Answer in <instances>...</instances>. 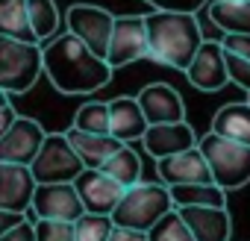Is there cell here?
Segmentation results:
<instances>
[{
	"label": "cell",
	"instance_id": "cell-29",
	"mask_svg": "<svg viewBox=\"0 0 250 241\" xmlns=\"http://www.w3.org/2000/svg\"><path fill=\"white\" fill-rule=\"evenodd\" d=\"M36 232H39V241H77V229L71 221L36 218Z\"/></svg>",
	"mask_w": 250,
	"mask_h": 241
},
{
	"label": "cell",
	"instance_id": "cell-26",
	"mask_svg": "<svg viewBox=\"0 0 250 241\" xmlns=\"http://www.w3.org/2000/svg\"><path fill=\"white\" fill-rule=\"evenodd\" d=\"M30 24H33L36 39L42 44L56 39V30H59L62 18H59V9H56L53 0H30Z\"/></svg>",
	"mask_w": 250,
	"mask_h": 241
},
{
	"label": "cell",
	"instance_id": "cell-22",
	"mask_svg": "<svg viewBox=\"0 0 250 241\" xmlns=\"http://www.w3.org/2000/svg\"><path fill=\"white\" fill-rule=\"evenodd\" d=\"M0 36L18 41H39L30 24V0H0Z\"/></svg>",
	"mask_w": 250,
	"mask_h": 241
},
{
	"label": "cell",
	"instance_id": "cell-13",
	"mask_svg": "<svg viewBox=\"0 0 250 241\" xmlns=\"http://www.w3.org/2000/svg\"><path fill=\"white\" fill-rule=\"evenodd\" d=\"M186 77L197 91H221L227 82H232L224 44L221 41H203V47L197 50V56L188 65Z\"/></svg>",
	"mask_w": 250,
	"mask_h": 241
},
{
	"label": "cell",
	"instance_id": "cell-20",
	"mask_svg": "<svg viewBox=\"0 0 250 241\" xmlns=\"http://www.w3.org/2000/svg\"><path fill=\"white\" fill-rule=\"evenodd\" d=\"M209 21L224 36H250V0H212Z\"/></svg>",
	"mask_w": 250,
	"mask_h": 241
},
{
	"label": "cell",
	"instance_id": "cell-21",
	"mask_svg": "<svg viewBox=\"0 0 250 241\" xmlns=\"http://www.w3.org/2000/svg\"><path fill=\"white\" fill-rule=\"evenodd\" d=\"M212 133L238 144H250V100L221 106L212 118Z\"/></svg>",
	"mask_w": 250,
	"mask_h": 241
},
{
	"label": "cell",
	"instance_id": "cell-34",
	"mask_svg": "<svg viewBox=\"0 0 250 241\" xmlns=\"http://www.w3.org/2000/svg\"><path fill=\"white\" fill-rule=\"evenodd\" d=\"M18 118H21V115L12 109V94H3V100H0V136L9 133V130L15 127Z\"/></svg>",
	"mask_w": 250,
	"mask_h": 241
},
{
	"label": "cell",
	"instance_id": "cell-17",
	"mask_svg": "<svg viewBox=\"0 0 250 241\" xmlns=\"http://www.w3.org/2000/svg\"><path fill=\"white\" fill-rule=\"evenodd\" d=\"M180 215L197 241H229L232 235L229 212L221 206H180Z\"/></svg>",
	"mask_w": 250,
	"mask_h": 241
},
{
	"label": "cell",
	"instance_id": "cell-23",
	"mask_svg": "<svg viewBox=\"0 0 250 241\" xmlns=\"http://www.w3.org/2000/svg\"><path fill=\"white\" fill-rule=\"evenodd\" d=\"M100 171H106V174H109L115 182H121L124 188H133V185L142 182V156H139L130 144H124L118 153H112V156L103 162Z\"/></svg>",
	"mask_w": 250,
	"mask_h": 241
},
{
	"label": "cell",
	"instance_id": "cell-11",
	"mask_svg": "<svg viewBox=\"0 0 250 241\" xmlns=\"http://www.w3.org/2000/svg\"><path fill=\"white\" fill-rule=\"evenodd\" d=\"M47 133L42 130L39 120L33 118H18L15 127L9 133L0 136V162H12V165H33L36 156L44 147Z\"/></svg>",
	"mask_w": 250,
	"mask_h": 241
},
{
	"label": "cell",
	"instance_id": "cell-10",
	"mask_svg": "<svg viewBox=\"0 0 250 241\" xmlns=\"http://www.w3.org/2000/svg\"><path fill=\"white\" fill-rule=\"evenodd\" d=\"M33 215L47 221H80L85 215V206L80 200V191L74 182H47L39 185L33 200Z\"/></svg>",
	"mask_w": 250,
	"mask_h": 241
},
{
	"label": "cell",
	"instance_id": "cell-27",
	"mask_svg": "<svg viewBox=\"0 0 250 241\" xmlns=\"http://www.w3.org/2000/svg\"><path fill=\"white\" fill-rule=\"evenodd\" d=\"M74 229H77V241H109L115 232V221L112 215L85 212L80 221H74Z\"/></svg>",
	"mask_w": 250,
	"mask_h": 241
},
{
	"label": "cell",
	"instance_id": "cell-36",
	"mask_svg": "<svg viewBox=\"0 0 250 241\" xmlns=\"http://www.w3.org/2000/svg\"><path fill=\"white\" fill-rule=\"evenodd\" d=\"M27 215L21 212H0V232H6V229H15L18 223H24Z\"/></svg>",
	"mask_w": 250,
	"mask_h": 241
},
{
	"label": "cell",
	"instance_id": "cell-28",
	"mask_svg": "<svg viewBox=\"0 0 250 241\" xmlns=\"http://www.w3.org/2000/svg\"><path fill=\"white\" fill-rule=\"evenodd\" d=\"M147 235H150V241H197L194 232L188 229V223L183 221L180 209H171Z\"/></svg>",
	"mask_w": 250,
	"mask_h": 241
},
{
	"label": "cell",
	"instance_id": "cell-2",
	"mask_svg": "<svg viewBox=\"0 0 250 241\" xmlns=\"http://www.w3.org/2000/svg\"><path fill=\"white\" fill-rule=\"evenodd\" d=\"M147 36H150V59L156 65L188 71L197 50L203 47V33L194 15L183 12H159L153 9L147 15Z\"/></svg>",
	"mask_w": 250,
	"mask_h": 241
},
{
	"label": "cell",
	"instance_id": "cell-1",
	"mask_svg": "<svg viewBox=\"0 0 250 241\" xmlns=\"http://www.w3.org/2000/svg\"><path fill=\"white\" fill-rule=\"evenodd\" d=\"M44 74L62 94H94L109 85L112 65L85 47L77 36L65 33L44 44Z\"/></svg>",
	"mask_w": 250,
	"mask_h": 241
},
{
	"label": "cell",
	"instance_id": "cell-16",
	"mask_svg": "<svg viewBox=\"0 0 250 241\" xmlns=\"http://www.w3.org/2000/svg\"><path fill=\"white\" fill-rule=\"evenodd\" d=\"M145 150L159 162L165 156H177L183 150H191L197 147V136H194V127L188 120H180V124H150L145 139H142Z\"/></svg>",
	"mask_w": 250,
	"mask_h": 241
},
{
	"label": "cell",
	"instance_id": "cell-24",
	"mask_svg": "<svg viewBox=\"0 0 250 241\" xmlns=\"http://www.w3.org/2000/svg\"><path fill=\"white\" fill-rule=\"evenodd\" d=\"M174 203L180 206H221L227 209V191L215 182H188V185H171Z\"/></svg>",
	"mask_w": 250,
	"mask_h": 241
},
{
	"label": "cell",
	"instance_id": "cell-18",
	"mask_svg": "<svg viewBox=\"0 0 250 241\" xmlns=\"http://www.w3.org/2000/svg\"><path fill=\"white\" fill-rule=\"evenodd\" d=\"M109 118H112V130L109 133L124 144L142 141L147 127H150L145 112H142L139 97H115V100H109Z\"/></svg>",
	"mask_w": 250,
	"mask_h": 241
},
{
	"label": "cell",
	"instance_id": "cell-3",
	"mask_svg": "<svg viewBox=\"0 0 250 241\" xmlns=\"http://www.w3.org/2000/svg\"><path fill=\"white\" fill-rule=\"evenodd\" d=\"M171 209H177L171 185H165V182H139V185L124 191L118 209L112 212V221H115V226H130V229L150 232Z\"/></svg>",
	"mask_w": 250,
	"mask_h": 241
},
{
	"label": "cell",
	"instance_id": "cell-4",
	"mask_svg": "<svg viewBox=\"0 0 250 241\" xmlns=\"http://www.w3.org/2000/svg\"><path fill=\"white\" fill-rule=\"evenodd\" d=\"M44 74V44L0 36V91L24 94Z\"/></svg>",
	"mask_w": 250,
	"mask_h": 241
},
{
	"label": "cell",
	"instance_id": "cell-30",
	"mask_svg": "<svg viewBox=\"0 0 250 241\" xmlns=\"http://www.w3.org/2000/svg\"><path fill=\"white\" fill-rule=\"evenodd\" d=\"M159 12H183V15H197L203 6H209V0H145Z\"/></svg>",
	"mask_w": 250,
	"mask_h": 241
},
{
	"label": "cell",
	"instance_id": "cell-37",
	"mask_svg": "<svg viewBox=\"0 0 250 241\" xmlns=\"http://www.w3.org/2000/svg\"><path fill=\"white\" fill-rule=\"evenodd\" d=\"M247 100H250V97H247Z\"/></svg>",
	"mask_w": 250,
	"mask_h": 241
},
{
	"label": "cell",
	"instance_id": "cell-12",
	"mask_svg": "<svg viewBox=\"0 0 250 241\" xmlns=\"http://www.w3.org/2000/svg\"><path fill=\"white\" fill-rule=\"evenodd\" d=\"M77 191H80V200L85 206V212L91 215H112L124 197V188L121 182H115L106 171L100 168H85L77 180H74Z\"/></svg>",
	"mask_w": 250,
	"mask_h": 241
},
{
	"label": "cell",
	"instance_id": "cell-15",
	"mask_svg": "<svg viewBox=\"0 0 250 241\" xmlns=\"http://www.w3.org/2000/svg\"><path fill=\"white\" fill-rule=\"evenodd\" d=\"M156 171H159V180L165 185H188V182H215L212 180V168L197 147L191 150H183L177 156H165L156 162Z\"/></svg>",
	"mask_w": 250,
	"mask_h": 241
},
{
	"label": "cell",
	"instance_id": "cell-8",
	"mask_svg": "<svg viewBox=\"0 0 250 241\" xmlns=\"http://www.w3.org/2000/svg\"><path fill=\"white\" fill-rule=\"evenodd\" d=\"M139 59H150V36H147V15H121L115 21L112 44L106 62L112 71L127 68Z\"/></svg>",
	"mask_w": 250,
	"mask_h": 241
},
{
	"label": "cell",
	"instance_id": "cell-25",
	"mask_svg": "<svg viewBox=\"0 0 250 241\" xmlns=\"http://www.w3.org/2000/svg\"><path fill=\"white\" fill-rule=\"evenodd\" d=\"M71 127H77V130H83V133L112 136V133H109V130H112L109 103H103V100H88V103H83V106L77 109V115H74V124H71Z\"/></svg>",
	"mask_w": 250,
	"mask_h": 241
},
{
	"label": "cell",
	"instance_id": "cell-32",
	"mask_svg": "<svg viewBox=\"0 0 250 241\" xmlns=\"http://www.w3.org/2000/svg\"><path fill=\"white\" fill-rule=\"evenodd\" d=\"M227 62H229V80L250 94V62L235 59V56H227Z\"/></svg>",
	"mask_w": 250,
	"mask_h": 241
},
{
	"label": "cell",
	"instance_id": "cell-31",
	"mask_svg": "<svg viewBox=\"0 0 250 241\" xmlns=\"http://www.w3.org/2000/svg\"><path fill=\"white\" fill-rule=\"evenodd\" d=\"M221 44H224L227 56H235V59L250 62V36H238V33L235 36H224Z\"/></svg>",
	"mask_w": 250,
	"mask_h": 241
},
{
	"label": "cell",
	"instance_id": "cell-6",
	"mask_svg": "<svg viewBox=\"0 0 250 241\" xmlns=\"http://www.w3.org/2000/svg\"><path fill=\"white\" fill-rule=\"evenodd\" d=\"M30 168L39 185H47V182H74L85 171V162L80 159V153L74 150L65 133H47L44 147Z\"/></svg>",
	"mask_w": 250,
	"mask_h": 241
},
{
	"label": "cell",
	"instance_id": "cell-5",
	"mask_svg": "<svg viewBox=\"0 0 250 241\" xmlns=\"http://www.w3.org/2000/svg\"><path fill=\"white\" fill-rule=\"evenodd\" d=\"M200 150L212 168L215 185H221L224 191H235L250 182V144L229 141L209 130L200 139Z\"/></svg>",
	"mask_w": 250,
	"mask_h": 241
},
{
	"label": "cell",
	"instance_id": "cell-35",
	"mask_svg": "<svg viewBox=\"0 0 250 241\" xmlns=\"http://www.w3.org/2000/svg\"><path fill=\"white\" fill-rule=\"evenodd\" d=\"M109 241H150V235L142 229H130V226H115Z\"/></svg>",
	"mask_w": 250,
	"mask_h": 241
},
{
	"label": "cell",
	"instance_id": "cell-19",
	"mask_svg": "<svg viewBox=\"0 0 250 241\" xmlns=\"http://www.w3.org/2000/svg\"><path fill=\"white\" fill-rule=\"evenodd\" d=\"M68 141L74 144V150L80 153V159L85 162V168H103V162L118 153L124 147V141H118L115 136H97V133H83L77 127L65 130Z\"/></svg>",
	"mask_w": 250,
	"mask_h": 241
},
{
	"label": "cell",
	"instance_id": "cell-7",
	"mask_svg": "<svg viewBox=\"0 0 250 241\" xmlns=\"http://www.w3.org/2000/svg\"><path fill=\"white\" fill-rule=\"evenodd\" d=\"M115 15L103 6L94 3H74L65 12V27L71 36H77L85 47H91L97 56H109V44H112V33H115Z\"/></svg>",
	"mask_w": 250,
	"mask_h": 241
},
{
	"label": "cell",
	"instance_id": "cell-33",
	"mask_svg": "<svg viewBox=\"0 0 250 241\" xmlns=\"http://www.w3.org/2000/svg\"><path fill=\"white\" fill-rule=\"evenodd\" d=\"M0 241H39V232H36V221H24L18 223L15 229H6V232H0Z\"/></svg>",
	"mask_w": 250,
	"mask_h": 241
},
{
	"label": "cell",
	"instance_id": "cell-14",
	"mask_svg": "<svg viewBox=\"0 0 250 241\" xmlns=\"http://www.w3.org/2000/svg\"><path fill=\"white\" fill-rule=\"evenodd\" d=\"M136 97L142 103L147 124H180V120H186V103L180 91L168 82H150Z\"/></svg>",
	"mask_w": 250,
	"mask_h": 241
},
{
	"label": "cell",
	"instance_id": "cell-9",
	"mask_svg": "<svg viewBox=\"0 0 250 241\" xmlns=\"http://www.w3.org/2000/svg\"><path fill=\"white\" fill-rule=\"evenodd\" d=\"M39 180L30 165L0 162V212H33Z\"/></svg>",
	"mask_w": 250,
	"mask_h": 241
}]
</instances>
